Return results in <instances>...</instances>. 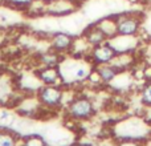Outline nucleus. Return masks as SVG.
<instances>
[{
    "mask_svg": "<svg viewBox=\"0 0 151 146\" xmlns=\"http://www.w3.org/2000/svg\"><path fill=\"white\" fill-rule=\"evenodd\" d=\"M72 146H88V145H83V144H74V145H72Z\"/></svg>",
    "mask_w": 151,
    "mask_h": 146,
    "instance_id": "obj_18",
    "label": "nucleus"
},
{
    "mask_svg": "<svg viewBox=\"0 0 151 146\" xmlns=\"http://www.w3.org/2000/svg\"><path fill=\"white\" fill-rule=\"evenodd\" d=\"M35 73L42 85H60L63 82L58 66H39Z\"/></svg>",
    "mask_w": 151,
    "mask_h": 146,
    "instance_id": "obj_8",
    "label": "nucleus"
},
{
    "mask_svg": "<svg viewBox=\"0 0 151 146\" xmlns=\"http://www.w3.org/2000/svg\"><path fill=\"white\" fill-rule=\"evenodd\" d=\"M33 1H35V0H4L5 4L9 5L11 8L24 11V12H25L27 8H28Z\"/></svg>",
    "mask_w": 151,
    "mask_h": 146,
    "instance_id": "obj_15",
    "label": "nucleus"
},
{
    "mask_svg": "<svg viewBox=\"0 0 151 146\" xmlns=\"http://www.w3.org/2000/svg\"><path fill=\"white\" fill-rule=\"evenodd\" d=\"M76 0H47L45 15L50 16H66L77 9Z\"/></svg>",
    "mask_w": 151,
    "mask_h": 146,
    "instance_id": "obj_6",
    "label": "nucleus"
},
{
    "mask_svg": "<svg viewBox=\"0 0 151 146\" xmlns=\"http://www.w3.org/2000/svg\"><path fill=\"white\" fill-rule=\"evenodd\" d=\"M117 146H143L141 141H137L135 138H126L123 141H121Z\"/></svg>",
    "mask_w": 151,
    "mask_h": 146,
    "instance_id": "obj_17",
    "label": "nucleus"
},
{
    "mask_svg": "<svg viewBox=\"0 0 151 146\" xmlns=\"http://www.w3.org/2000/svg\"><path fill=\"white\" fill-rule=\"evenodd\" d=\"M83 39L88 41V44L90 45L91 48L97 47V45H101V44H104V43L107 41L106 35H105L96 24L89 27V28L83 32Z\"/></svg>",
    "mask_w": 151,
    "mask_h": 146,
    "instance_id": "obj_11",
    "label": "nucleus"
},
{
    "mask_svg": "<svg viewBox=\"0 0 151 146\" xmlns=\"http://www.w3.org/2000/svg\"><path fill=\"white\" fill-rule=\"evenodd\" d=\"M96 113V106L93 101L88 97L78 96L72 98L66 106V116L74 121H86L90 120Z\"/></svg>",
    "mask_w": 151,
    "mask_h": 146,
    "instance_id": "obj_2",
    "label": "nucleus"
},
{
    "mask_svg": "<svg viewBox=\"0 0 151 146\" xmlns=\"http://www.w3.org/2000/svg\"><path fill=\"white\" fill-rule=\"evenodd\" d=\"M20 146H48V142L39 134H31L21 141Z\"/></svg>",
    "mask_w": 151,
    "mask_h": 146,
    "instance_id": "obj_14",
    "label": "nucleus"
},
{
    "mask_svg": "<svg viewBox=\"0 0 151 146\" xmlns=\"http://www.w3.org/2000/svg\"><path fill=\"white\" fill-rule=\"evenodd\" d=\"M63 55L57 53L53 49H48L39 53L36 57V63L39 66H58L63 61Z\"/></svg>",
    "mask_w": 151,
    "mask_h": 146,
    "instance_id": "obj_10",
    "label": "nucleus"
},
{
    "mask_svg": "<svg viewBox=\"0 0 151 146\" xmlns=\"http://www.w3.org/2000/svg\"><path fill=\"white\" fill-rule=\"evenodd\" d=\"M64 89L60 85H41L37 90L36 97L40 102V106L49 110H56L64 102Z\"/></svg>",
    "mask_w": 151,
    "mask_h": 146,
    "instance_id": "obj_3",
    "label": "nucleus"
},
{
    "mask_svg": "<svg viewBox=\"0 0 151 146\" xmlns=\"http://www.w3.org/2000/svg\"><path fill=\"white\" fill-rule=\"evenodd\" d=\"M141 101H142V104L143 105L151 108V82H149L143 88L142 94H141Z\"/></svg>",
    "mask_w": 151,
    "mask_h": 146,
    "instance_id": "obj_16",
    "label": "nucleus"
},
{
    "mask_svg": "<svg viewBox=\"0 0 151 146\" xmlns=\"http://www.w3.org/2000/svg\"><path fill=\"white\" fill-rule=\"evenodd\" d=\"M117 56L118 52L107 40L104 44L91 48L88 57L90 59V61L94 65H102V64H111Z\"/></svg>",
    "mask_w": 151,
    "mask_h": 146,
    "instance_id": "obj_5",
    "label": "nucleus"
},
{
    "mask_svg": "<svg viewBox=\"0 0 151 146\" xmlns=\"http://www.w3.org/2000/svg\"><path fill=\"white\" fill-rule=\"evenodd\" d=\"M0 146H19V139L13 133L0 129Z\"/></svg>",
    "mask_w": 151,
    "mask_h": 146,
    "instance_id": "obj_13",
    "label": "nucleus"
},
{
    "mask_svg": "<svg viewBox=\"0 0 151 146\" xmlns=\"http://www.w3.org/2000/svg\"><path fill=\"white\" fill-rule=\"evenodd\" d=\"M63 77V82H83L88 81L89 76L94 71V64L90 61L89 57L85 59H68L64 56L61 64L58 65Z\"/></svg>",
    "mask_w": 151,
    "mask_h": 146,
    "instance_id": "obj_1",
    "label": "nucleus"
},
{
    "mask_svg": "<svg viewBox=\"0 0 151 146\" xmlns=\"http://www.w3.org/2000/svg\"><path fill=\"white\" fill-rule=\"evenodd\" d=\"M96 25L106 35L107 40H110V39L117 36V24H115V19H110V17L102 19V20H99L98 23H96Z\"/></svg>",
    "mask_w": 151,
    "mask_h": 146,
    "instance_id": "obj_12",
    "label": "nucleus"
},
{
    "mask_svg": "<svg viewBox=\"0 0 151 146\" xmlns=\"http://www.w3.org/2000/svg\"><path fill=\"white\" fill-rule=\"evenodd\" d=\"M0 40H1V32H0Z\"/></svg>",
    "mask_w": 151,
    "mask_h": 146,
    "instance_id": "obj_19",
    "label": "nucleus"
},
{
    "mask_svg": "<svg viewBox=\"0 0 151 146\" xmlns=\"http://www.w3.org/2000/svg\"><path fill=\"white\" fill-rule=\"evenodd\" d=\"M94 71L98 74L102 84H110L117 78L121 69L117 68L114 64H102V65H94Z\"/></svg>",
    "mask_w": 151,
    "mask_h": 146,
    "instance_id": "obj_9",
    "label": "nucleus"
},
{
    "mask_svg": "<svg viewBox=\"0 0 151 146\" xmlns=\"http://www.w3.org/2000/svg\"><path fill=\"white\" fill-rule=\"evenodd\" d=\"M118 36H131L135 37L141 29V19L137 15L125 13L115 17Z\"/></svg>",
    "mask_w": 151,
    "mask_h": 146,
    "instance_id": "obj_4",
    "label": "nucleus"
},
{
    "mask_svg": "<svg viewBox=\"0 0 151 146\" xmlns=\"http://www.w3.org/2000/svg\"><path fill=\"white\" fill-rule=\"evenodd\" d=\"M74 44V37L65 32H56L50 37V44L49 48L53 51H56L57 53L63 56H66L69 53H72Z\"/></svg>",
    "mask_w": 151,
    "mask_h": 146,
    "instance_id": "obj_7",
    "label": "nucleus"
}]
</instances>
